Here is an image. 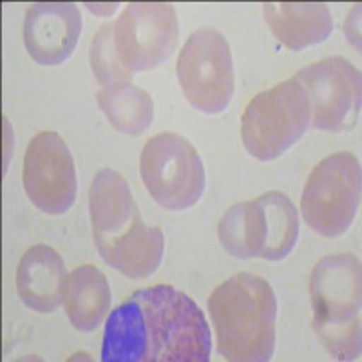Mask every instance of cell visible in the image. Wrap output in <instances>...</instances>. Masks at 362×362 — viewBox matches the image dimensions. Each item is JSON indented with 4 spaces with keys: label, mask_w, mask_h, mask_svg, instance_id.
<instances>
[{
    "label": "cell",
    "mask_w": 362,
    "mask_h": 362,
    "mask_svg": "<svg viewBox=\"0 0 362 362\" xmlns=\"http://www.w3.org/2000/svg\"><path fill=\"white\" fill-rule=\"evenodd\" d=\"M90 67L102 87L131 82L132 74L119 64L115 49V24H105L98 29L90 42Z\"/></svg>",
    "instance_id": "cell-18"
},
{
    "label": "cell",
    "mask_w": 362,
    "mask_h": 362,
    "mask_svg": "<svg viewBox=\"0 0 362 362\" xmlns=\"http://www.w3.org/2000/svg\"><path fill=\"white\" fill-rule=\"evenodd\" d=\"M219 243L238 259L283 261L299 238V214L292 199L272 190L238 203L219 219Z\"/></svg>",
    "instance_id": "cell-5"
},
{
    "label": "cell",
    "mask_w": 362,
    "mask_h": 362,
    "mask_svg": "<svg viewBox=\"0 0 362 362\" xmlns=\"http://www.w3.org/2000/svg\"><path fill=\"white\" fill-rule=\"evenodd\" d=\"M180 38L173 4H129L115 22V49L119 64L131 74L163 64L176 51Z\"/></svg>",
    "instance_id": "cell-11"
},
{
    "label": "cell",
    "mask_w": 362,
    "mask_h": 362,
    "mask_svg": "<svg viewBox=\"0 0 362 362\" xmlns=\"http://www.w3.org/2000/svg\"><path fill=\"white\" fill-rule=\"evenodd\" d=\"M361 163L350 153L325 158L310 173L300 210L305 221L322 238H341L361 206Z\"/></svg>",
    "instance_id": "cell-8"
},
{
    "label": "cell",
    "mask_w": 362,
    "mask_h": 362,
    "mask_svg": "<svg viewBox=\"0 0 362 362\" xmlns=\"http://www.w3.org/2000/svg\"><path fill=\"white\" fill-rule=\"evenodd\" d=\"M176 73L187 102L196 111L219 115L228 107L235 86L234 60L219 31H194L181 49Z\"/></svg>",
    "instance_id": "cell-9"
},
{
    "label": "cell",
    "mask_w": 362,
    "mask_h": 362,
    "mask_svg": "<svg viewBox=\"0 0 362 362\" xmlns=\"http://www.w3.org/2000/svg\"><path fill=\"white\" fill-rule=\"evenodd\" d=\"M90 232L98 254L131 279L156 274L165 252L161 228L147 226L127 180L112 169L100 170L89 187Z\"/></svg>",
    "instance_id": "cell-2"
},
{
    "label": "cell",
    "mask_w": 362,
    "mask_h": 362,
    "mask_svg": "<svg viewBox=\"0 0 362 362\" xmlns=\"http://www.w3.org/2000/svg\"><path fill=\"white\" fill-rule=\"evenodd\" d=\"M82 33V15L74 4L42 2L29 6L24 45L40 66H58L73 54Z\"/></svg>",
    "instance_id": "cell-13"
},
{
    "label": "cell",
    "mask_w": 362,
    "mask_h": 362,
    "mask_svg": "<svg viewBox=\"0 0 362 362\" xmlns=\"http://www.w3.org/2000/svg\"><path fill=\"white\" fill-rule=\"evenodd\" d=\"M64 310L78 332H95L111 305V288L102 272L83 264L67 276L62 293Z\"/></svg>",
    "instance_id": "cell-16"
},
{
    "label": "cell",
    "mask_w": 362,
    "mask_h": 362,
    "mask_svg": "<svg viewBox=\"0 0 362 362\" xmlns=\"http://www.w3.org/2000/svg\"><path fill=\"white\" fill-rule=\"evenodd\" d=\"M219 355L232 362H267L276 350L277 299L267 279L235 274L209 299Z\"/></svg>",
    "instance_id": "cell-3"
},
{
    "label": "cell",
    "mask_w": 362,
    "mask_h": 362,
    "mask_svg": "<svg viewBox=\"0 0 362 362\" xmlns=\"http://www.w3.org/2000/svg\"><path fill=\"white\" fill-rule=\"evenodd\" d=\"M140 174L147 192L167 210H189L205 192V167L198 151L176 132H160L144 145Z\"/></svg>",
    "instance_id": "cell-7"
},
{
    "label": "cell",
    "mask_w": 362,
    "mask_h": 362,
    "mask_svg": "<svg viewBox=\"0 0 362 362\" xmlns=\"http://www.w3.org/2000/svg\"><path fill=\"white\" fill-rule=\"evenodd\" d=\"M308 127V95L290 78L250 100L241 118V138L252 156L272 161L293 147Z\"/></svg>",
    "instance_id": "cell-6"
},
{
    "label": "cell",
    "mask_w": 362,
    "mask_h": 362,
    "mask_svg": "<svg viewBox=\"0 0 362 362\" xmlns=\"http://www.w3.org/2000/svg\"><path fill=\"white\" fill-rule=\"evenodd\" d=\"M263 13L272 33L292 51L321 44L334 31L332 11L321 2H270L263 4Z\"/></svg>",
    "instance_id": "cell-15"
},
{
    "label": "cell",
    "mask_w": 362,
    "mask_h": 362,
    "mask_svg": "<svg viewBox=\"0 0 362 362\" xmlns=\"http://www.w3.org/2000/svg\"><path fill=\"white\" fill-rule=\"evenodd\" d=\"M313 329L337 361L361 357V261L351 254L322 257L310 277Z\"/></svg>",
    "instance_id": "cell-4"
},
{
    "label": "cell",
    "mask_w": 362,
    "mask_h": 362,
    "mask_svg": "<svg viewBox=\"0 0 362 362\" xmlns=\"http://www.w3.org/2000/svg\"><path fill=\"white\" fill-rule=\"evenodd\" d=\"M310 100V125L344 132L358 124L362 105L361 71L342 57H328L296 74Z\"/></svg>",
    "instance_id": "cell-10"
},
{
    "label": "cell",
    "mask_w": 362,
    "mask_h": 362,
    "mask_svg": "<svg viewBox=\"0 0 362 362\" xmlns=\"http://www.w3.org/2000/svg\"><path fill=\"white\" fill-rule=\"evenodd\" d=\"M96 100L109 124L122 134L140 136L153 124V98L147 90L132 86V82L102 87Z\"/></svg>",
    "instance_id": "cell-17"
},
{
    "label": "cell",
    "mask_w": 362,
    "mask_h": 362,
    "mask_svg": "<svg viewBox=\"0 0 362 362\" xmlns=\"http://www.w3.org/2000/svg\"><path fill=\"white\" fill-rule=\"evenodd\" d=\"M22 181L28 198L38 210L62 216L76 199V169L66 141L53 131L31 138L25 151Z\"/></svg>",
    "instance_id": "cell-12"
},
{
    "label": "cell",
    "mask_w": 362,
    "mask_h": 362,
    "mask_svg": "<svg viewBox=\"0 0 362 362\" xmlns=\"http://www.w3.org/2000/svg\"><path fill=\"white\" fill-rule=\"evenodd\" d=\"M212 337L199 306L174 286L138 290L105 325L103 362H206Z\"/></svg>",
    "instance_id": "cell-1"
},
{
    "label": "cell",
    "mask_w": 362,
    "mask_h": 362,
    "mask_svg": "<svg viewBox=\"0 0 362 362\" xmlns=\"http://www.w3.org/2000/svg\"><path fill=\"white\" fill-rule=\"evenodd\" d=\"M66 264L54 248L35 245L22 255L17 268V292L29 310L51 313L62 303Z\"/></svg>",
    "instance_id": "cell-14"
}]
</instances>
